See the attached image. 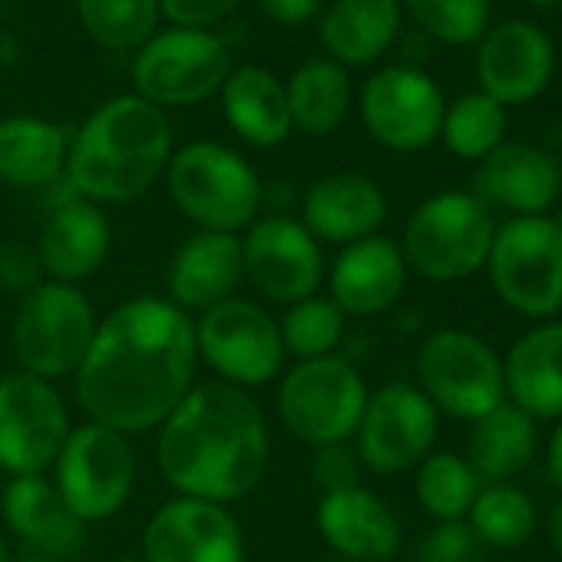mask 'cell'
<instances>
[{
  "mask_svg": "<svg viewBox=\"0 0 562 562\" xmlns=\"http://www.w3.org/2000/svg\"><path fill=\"white\" fill-rule=\"evenodd\" d=\"M562 192L555 162L532 143H499L476 172V199L516 215H549Z\"/></svg>",
  "mask_w": 562,
  "mask_h": 562,
  "instance_id": "cell-22",
  "label": "cell"
},
{
  "mask_svg": "<svg viewBox=\"0 0 562 562\" xmlns=\"http://www.w3.org/2000/svg\"><path fill=\"white\" fill-rule=\"evenodd\" d=\"M241 0H159V18L186 31H212Z\"/></svg>",
  "mask_w": 562,
  "mask_h": 562,
  "instance_id": "cell-41",
  "label": "cell"
},
{
  "mask_svg": "<svg viewBox=\"0 0 562 562\" xmlns=\"http://www.w3.org/2000/svg\"><path fill=\"white\" fill-rule=\"evenodd\" d=\"M417 387L437 414L473 424L506 404L503 358L473 331L440 328L417 351Z\"/></svg>",
  "mask_w": 562,
  "mask_h": 562,
  "instance_id": "cell-9",
  "label": "cell"
},
{
  "mask_svg": "<svg viewBox=\"0 0 562 562\" xmlns=\"http://www.w3.org/2000/svg\"><path fill=\"white\" fill-rule=\"evenodd\" d=\"M387 222V199L378 182L358 172H335L318 179L302 202V225L331 245H351L378 235Z\"/></svg>",
  "mask_w": 562,
  "mask_h": 562,
  "instance_id": "cell-24",
  "label": "cell"
},
{
  "mask_svg": "<svg viewBox=\"0 0 562 562\" xmlns=\"http://www.w3.org/2000/svg\"><path fill=\"white\" fill-rule=\"evenodd\" d=\"M361 473H364V463H361L355 443H331V447H318L312 453V480L318 483L322 496L361 486Z\"/></svg>",
  "mask_w": 562,
  "mask_h": 562,
  "instance_id": "cell-39",
  "label": "cell"
},
{
  "mask_svg": "<svg viewBox=\"0 0 562 562\" xmlns=\"http://www.w3.org/2000/svg\"><path fill=\"white\" fill-rule=\"evenodd\" d=\"M0 14H4V0H0Z\"/></svg>",
  "mask_w": 562,
  "mask_h": 562,
  "instance_id": "cell-50",
  "label": "cell"
},
{
  "mask_svg": "<svg viewBox=\"0 0 562 562\" xmlns=\"http://www.w3.org/2000/svg\"><path fill=\"white\" fill-rule=\"evenodd\" d=\"M401 0H331L322 14V44L341 67L381 60L401 34Z\"/></svg>",
  "mask_w": 562,
  "mask_h": 562,
  "instance_id": "cell-28",
  "label": "cell"
},
{
  "mask_svg": "<svg viewBox=\"0 0 562 562\" xmlns=\"http://www.w3.org/2000/svg\"><path fill=\"white\" fill-rule=\"evenodd\" d=\"M555 74V44L536 21L506 18L486 27L476 41V83L480 93L503 110L539 100Z\"/></svg>",
  "mask_w": 562,
  "mask_h": 562,
  "instance_id": "cell-17",
  "label": "cell"
},
{
  "mask_svg": "<svg viewBox=\"0 0 562 562\" xmlns=\"http://www.w3.org/2000/svg\"><path fill=\"white\" fill-rule=\"evenodd\" d=\"M0 562H11V555H8V546H4V536H0Z\"/></svg>",
  "mask_w": 562,
  "mask_h": 562,
  "instance_id": "cell-48",
  "label": "cell"
},
{
  "mask_svg": "<svg viewBox=\"0 0 562 562\" xmlns=\"http://www.w3.org/2000/svg\"><path fill=\"white\" fill-rule=\"evenodd\" d=\"M437 434L440 414L424 391L407 381H391L368 394L351 443L364 470L378 476H397L417 470V463L434 453Z\"/></svg>",
  "mask_w": 562,
  "mask_h": 562,
  "instance_id": "cell-13",
  "label": "cell"
},
{
  "mask_svg": "<svg viewBox=\"0 0 562 562\" xmlns=\"http://www.w3.org/2000/svg\"><path fill=\"white\" fill-rule=\"evenodd\" d=\"M285 97L295 130L308 136H328L345 123L355 90L348 67L335 64L331 57H312L292 74Z\"/></svg>",
  "mask_w": 562,
  "mask_h": 562,
  "instance_id": "cell-31",
  "label": "cell"
},
{
  "mask_svg": "<svg viewBox=\"0 0 562 562\" xmlns=\"http://www.w3.org/2000/svg\"><path fill=\"white\" fill-rule=\"evenodd\" d=\"M440 139L457 159L483 162L499 143H506V110L486 93L470 90L447 103Z\"/></svg>",
  "mask_w": 562,
  "mask_h": 562,
  "instance_id": "cell-34",
  "label": "cell"
},
{
  "mask_svg": "<svg viewBox=\"0 0 562 562\" xmlns=\"http://www.w3.org/2000/svg\"><path fill=\"white\" fill-rule=\"evenodd\" d=\"M116 562H143V555L136 559V555H123V559H116Z\"/></svg>",
  "mask_w": 562,
  "mask_h": 562,
  "instance_id": "cell-49",
  "label": "cell"
},
{
  "mask_svg": "<svg viewBox=\"0 0 562 562\" xmlns=\"http://www.w3.org/2000/svg\"><path fill=\"white\" fill-rule=\"evenodd\" d=\"M166 186L176 209L199 232L238 235L258 218L265 189L248 159L222 143H189L172 153Z\"/></svg>",
  "mask_w": 562,
  "mask_h": 562,
  "instance_id": "cell-4",
  "label": "cell"
},
{
  "mask_svg": "<svg viewBox=\"0 0 562 562\" xmlns=\"http://www.w3.org/2000/svg\"><path fill=\"white\" fill-rule=\"evenodd\" d=\"M195 328L172 302L143 295L97 325L80 364L77 401L87 420L126 437L159 427L195 387Z\"/></svg>",
  "mask_w": 562,
  "mask_h": 562,
  "instance_id": "cell-1",
  "label": "cell"
},
{
  "mask_svg": "<svg viewBox=\"0 0 562 562\" xmlns=\"http://www.w3.org/2000/svg\"><path fill=\"white\" fill-rule=\"evenodd\" d=\"M480 539L467 526V519L457 522H434V529L420 539L414 562H480Z\"/></svg>",
  "mask_w": 562,
  "mask_h": 562,
  "instance_id": "cell-38",
  "label": "cell"
},
{
  "mask_svg": "<svg viewBox=\"0 0 562 562\" xmlns=\"http://www.w3.org/2000/svg\"><path fill=\"white\" fill-rule=\"evenodd\" d=\"M335 562H345V559H335Z\"/></svg>",
  "mask_w": 562,
  "mask_h": 562,
  "instance_id": "cell-51",
  "label": "cell"
},
{
  "mask_svg": "<svg viewBox=\"0 0 562 562\" xmlns=\"http://www.w3.org/2000/svg\"><path fill=\"white\" fill-rule=\"evenodd\" d=\"M345 328H348L345 312L322 295L289 305L285 318L278 322L281 345H285V355H292L295 361L331 358L345 341Z\"/></svg>",
  "mask_w": 562,
  "mask_h": 562,
  "instance_id": "cell-36",
  "label": "cell"
},
{
  "mask_svg": "<svg viewBox=\"0 0 562 562\" xmlns=\"http://www.w3.org/2000/svg\"><path fill=\"white\" fill-rule=\"evenodd\" d=\"M37 255L47 281L80 285L83 278L97 274L113 248V228L100 205L74 199L57 205L37 238Z\"/></svg>",
  "mask_w": 562,
  "mask_h": 562,
  "instance_id": "cell-23",
  "label": "cell"
},
{
  "mask_svg": "<svg viewBox=\"0 0 562 562\" xmlns=\"http://www.w3.org/2000/svg\"><path fill=\"white\" fill-rule=\"evenodd\" d=\"M447 100L437 80L417 64H391L361 90L364 130L394 153H420L440 139Z\"/></svg>",
  "mask_w": 562,
  "mask_h": 562,
  "instance_id": "cell-15",
  "label": "cell"
},
{
  "mask_svg": "<svg viewBox=\"0 0 562 562\" xmlns=\"http://www.w3.org/2000/svg\"><path fill=\"white\" fill-rule=\"evenodd\" d=\"M407 274L411 271L401 245L378 232L371 238L345 245L325 278L331 302L345 312V318H374L401 302Z\"/></svg>",
  "mask_w": 562,
  "mask_h": 562,
  "instance_id": "cell-19",
  "label": "cell"
},
{
  "mask_svg": "<svg viewBox=\"0 0 562 562\" xmlns=\"http://www.w3.org/2000/svg\"><path fill=\"white\" fill-rule=\"evenodd\" d=\"M41 281H47L41 255L34 245L24 241H4L0 245V289L14 292V295H27L34 292Z\"/></svg>",
  "mask_w": 562,
  "mask_h": 562,
  "instance_id": "cell-40",
  "label": "cell"
},
{
  "mask_svg": "<svg viewBox=\"0 0 562 562\" xmlns=\"http://www.w3.org/2000/svg\"><path fill=\"white\" fill-rule=\"evenodd\" d=\"M483 271L509 312L529 322H549L562 308V218H506L493 232Z\"/></svg>",
  "mask_w": 562,
  "mask_h": 562,
  "instance_id": "cell-5",
  "label": "cell"
},
{
  "mask_svg": "<svg viewBox=\"0 0 562 562\" xmlns=\"http://www.w3.org/2000/svg\"><path fill=\"white\" fill-rule=\"evenodd\" d=\"M536 450H539L536 420L506 401L470 424L463 457L480 476V483H513V476H519L532 463Z\"/></svg>",
  "mask_w": 562,
  "mask_h": 562,
  "instance_id": "cell-29",
  "label": "cell"
},
{
  "mask_svg": "<svg viewBox=\"0 0 562 562\" xmlns=\"http://www.w3.org/2000/svg\"><path fill=\"white\" fill-rule=\"evenodd\" d=\"M549 159L555 162V172H559V182H562V126H559V133H555V143H552Z\"/></svg>",
  "mask_w": 562,
  "mask_h": 562,
  "instance_id": "cell-45",
  "label": "cell"
},
{
  "mask_svg": "<svg viewBox=\"0 0 562 562\" xmlns=\"http://www.w3.org/2000/svg\"><path fill=\"white\" fill-rule=\"evenodd\" d=\"M315 526L345 562H387L397 555L404 536L391 503L368 486L325 493L315 509Z\"/></svg>",
  "mask_w": 562,
  "mask_h": 562,
  "instance_id": "cell-20",
  "label": "cell"
},
{
  "mask_svg": "<svg viewBox=\"0 0 562 562\" xmlns=\"http://www.w3.org/2000/svg\"><path fill=\"white\" fill-rule=\"evenodd\" d=\"M70 136L41 116L0 120V182L18 189H41L64 176Z\"/></svg>",
  "mask_w": 562,
  "mask_h": 562,
  "instance_id": "cell-30",
  "label": "cell"
},
{
  "mask_svg": "<svg viewBox=\"0 0 562 562\" xmlns=\"http://www.w3.org/2000/svg\"><path fill=\"white\" fill-rule=\"evenodd\" d=\"M143 562H245L241 526L222 503L172 496L143 529Z\"/></svg>",
  "mask_w": 562,
  "mask_h": 562,
  "instance_id": "cell-18",
  "label": "cell"
},
{
  "mask_svg": "<svg viewBox=\"0 0 562 562\" xmlns=\"http://www.w3.org/2000/svg\"><path fill=\"white\" fill-rule=\"evenodd\" d=\"M526 4L536 11H552V8H559V0H526Z\"/></svg>",
  "mask_w": 562,
  "mask_h": 562,
  "instance_id": "cell-46",
  "label": "cell"
},
{
  "mask_svg": "<svg viewBox=\"0 0 562 562\" xmlns=\"http://www.w3.org/2000/svg\"><path fill=\"white\" fill-rule=\"evenodd\" d=\"M97 312L77 285L41 281L14 315V355L21 371L60 381L74 378L97 338Z\"/></svg>",
  "mask_w": 562,
  "mask_h": 562,
  "instance_id": "cell-8",
  "label": "cell"
},
{
  "mask_svg": "<svg viewBox=\"0 0 562 562\" xmlns=\"http://www.w3.org/2000/svg\"><path fill=\"white\" fill-rule=\"evenodd\" d=\"M166 110L133 97L103 103L70 139L64 176L93 205H123L146 195L172 159Z\"/></svg>",
  "mask_w": 562,
  "mask_h": 562,
  "instance_id": "cell-3",
  "label": "cell"
},
{
  "mask_svg": "<svg viewBox=\"0 0 562 562\" xmlns=\"http://www.w3.org/2000/svg\"><path fill=\"white\" fill-rule=\"evenodd\" d=\"M156 463L176 496L235 503L268 470V424L248 391L209 381L159 424Z\"/></svg>",
  "mask_w": 562,
  "mask_h": 562,
  "instance_id": "cell-2",
  "label": "cell"
},
{
  "mask_svg": "<svg viewBox=\"0 0 562 562\" xmlns=\"http://www.w3.org/2000/svg\"><path fill=\"white\" fill-rule=\"evenodd\" d=\"M199 358L232 387H261L281 374L285 345L278 322L248 299H228L192 322Z\"/></svg>",
  "mask_w": 562,
  "mask_h": 562,
  "instance_id": "cell-12",
  "label": "cell"
},
{
  "mask_svg": "<svg viewBox=\"0 0 562 562\" xmlns=\"http://www.w3.org/2000/svg\"><path fill=\"white\" fill-rule=\"evenodd\" d=\"M506 401L532 420H562V322L529 328L503 358Z\"/></svg>",
  "mask_w": 562,
  "mask_h": 562,
  "instance_id": "cell-26",
  "label": "cell"
},
{
  "mask_svg": "<svg viewBox=\"0 0 562 562\" xmlns=\"http://www.w3.org/2000/svg\"><path fill=\"white\" fill-rule=\"evenodd\" d=\"M258 8L278 27H305L322 14L325 0H258Z\"/></svg>",
  "mask_w": 562,
  "mask_h": 562,
  "instance_id": "cell-42",
  "label": "cell"
},
{
  "mask_svg": "<svg viewBox=\"0 0 562 562\" xmlns=\"http://www.w3.org/2000/svg\"><path fill=\"white\" fill-rule=\"evenodd\" d=\"M245 281L241 238L225 232H195L169 258L166 268V302L179 312H209L235 299Z\"/></svg>",
  "mask_w": 562,
  "mask_h": 562,
  "instance_id": "cell-21",
  "label": "cell"
},
{
  "mask_svg": "<svg viewBox=\"0 0 562 562\" xmlns=\"http://www.w3.org/2000/svg\"><path fill=\"white\" fill-rule=\"evenodd\" d=\"M493 232V215L473 192L447 189L427 195L411 212L401 255L407 271L447 285V281H463L486 268Z\"/></svg>",
  "mask_w": 562,
  "mask_h": 562,
  "instance_id": "cell-6",
  "label": "cell"
},
{
  "mask_svg": "<svg viewBox=\"0 0 562 562\" xmlns=\"http://www.w3.org/2000/svg\"><path fill=\"white\" fill-rule=\"evenodd\" d=\"M232 74V57L212 31L169 27L153 34L133 60L136 97L159 106H199Z\"/></svg>",
  "mask_w": 562,
  "mask_h": 562,
  "instance_id": "cell-10",
  "label": "cell"
},
{
  "mask_svg": "<svg viewBox=\"0 0 562 562\" xmlns=\"http://www.w3.org/2000/svg\"><path fill=\"white\" fill-rule=\"evenodd\" d=\"M546 470L552 476V483L562 490V420H555V430L549 437V447H546Z\"/></svg>",
  "mask_w": 562,
  "mask_h": 562,
  "instance_id": "cell-43",
  "label": "cell"
},
{
  "mask_svg": "<svg viewBox=\"0 0 562 562\" xmlns=\"http://www.w3.org/2000/svg\"><path fill=\"white\" fill-rule=\"evenodd\" d=\"M467 526L486 549H519L539 529V509L526 490L516 483H483L470 513Z\"/></svg>",
  "mask_w": 562,
  "mask_h": 562,
  "instance_id": "cell-32",
  "label": "cell"
},
{
  "mask_svg": "<svg viewBox=\"0 0 562 562\" xmlns=\"http://www.w3.org/2000/svg\"><path fill=\"white\" fill-rule=\"evenodd\" d=\"M480 486L483 483L473 473V467L467 463V457L453 453V450L427 453L414 473V496L434 522L467 519Z\"/></svg>",
  "mask_w": 562,
  "mask_h": 562,
  "instance_id": "cell-33",
  "label": "cell"
},
{
  "mask_svg": "<svg viewBox=\"0 0 562 562\" xmlns=\"http://www.w3.org/2000/svg\"><path fill=\"white\" fill-rule=\"evenodd\" d=\"M245 278L278 305H295L318 295L328 274L322 241L289 215H265L241 238Z\"/></svg>",
  "mask_w": 562,
  "mask_h": 562,
  "instance_id": "cell-16",
  "label": "cell"
},
{
  "mask_svg": "<svg viewBox=\"0 0 562 562\" xmlns=\"http://www.w3.org/2000/svg\"><path fill=\"white\" fill-rule=\"evenodd\" d=\"M401 8L427 37L447 47L476 44L490 27V0H401Z\"/></svg>",
  "mask_w": 562,
  "mask_h": 562,
  "instance_id": "cell-37",
  "label": "cell"
},
{
  "mask_svg": "<svg viewBox=\"0 0 562 562\" xmlns=\"http://www.w3.org/2000/svg\"><path fill=\"white\" fill-rule=\"evenodd\" d=\"M18 562H57V559H50V555H24V559H18Z\"/></svg>",
  "mask_w": 562,
  "mask_h": 562,
  "instance_id": "cell-47",
  "label": "cell"
},
{
  "mask_svg": "<svg viewBox=\"0 0 562 562\" xmlns=\"http://www.w3.org/2000/svg\"><path fill=\"white\" fill-rule=\"evenodd\" d=\"M368 394L361 371L338 355L295 361L278 384V417L295 440L312 450L351 443Z\"/></svg>",
  "mask_w": 562,
  "mask_h": 562,
  "instance_id": "cell-7",
  "label": "cell"
},
{
  "mask_svg": "<svg viewBox=\"0 0 562 562\" xmlns=\"http://www.w3.org/2000/svg\"><path fill=\"white\" fill-rule=\"evenodd\" d=\"M67 437L70 414L50 381L27 371L0 378V470L11 476L47 473Z\"/></svg>",
  "mask_w": 562,
  "mask_h": 562,
  "instance_id": "cell-14",
  "label": "cell"
},
{
  "mask_svg": "<svg viewBox=\"0 0 562 562\" xmlns=\"http://www.w3.org/2000/svg\"><path fill=\"white\" fill-rule=\"evenodd\" d=\"M546 532H549V542H552L555 555L562 559V496L555 499V506L546 516Z\"/></svg>",
  "mask_w": 562,
  "mask_h": 562,
  "instance_id": "cell-44",
  "label": "cell"
},
{
  "mask_svg": "<svg viewBox=\"0 0 562 562\" xmlns=\"http://www.w3.org/2000/svg\"><path fill=\"white\" fill-rule=\"evenodd\" d=\"M218 97H222V113L232 133L245 139L248 146H261V149L281 146L295 130L285 83L258 64L232 67Z\"/></svg>",
  "mask_w": 562,
  "mask_h": 562,
  "instance_id": "cell-27",
  "label": "cell"
},
{
  "mask_svg": "<svg viewBox=\"0 0 562 562\" xmlns=\"http://www.w3.org/2000/svg\"><path fill=\"white\" fill-rule=\"evenodd\" d=\"M4 522L37 555L50 559L74 555L87 539V522L74 516L54 480H47L44 473L11 476V483L4 486Z\"/></svg>",
  "mask_w": 562,
  "mask_h": 562,
  "instance_id": "cell-25",
  "label": "cell"
},
{
  "mask_svg": "<svg viewBox=\"0 0 562 562\" xmlns=\"http://www.w3.org/2000/svg\"><path fill=\"white\" fill-rule=\"evenodd\" d=\"M54 486L83 522L116 516L136 486V457L130 437L93 420L70 427V437L54 463Z\"/></svg>",
  "mask_w": 562,
  "mask_h": 562,
  "instance_id": "cell-11",
  "label": "cell"
},
{
  "mask_svg": "<svg viewBox=\"0 0 562 562\" xmlns=\"http://www.w3.org/2000/svg\"><path fill=\"white\" fill-rule=\"evenodd\" d=\"M83 31L106 50H139L159 24V0H77Z\"/></svg>",
  "mask_w": 562,
  "mask_h": 562,
  "instance_id": "cell-35",
  "label": "cell"
}]
</instances>
